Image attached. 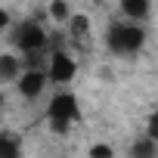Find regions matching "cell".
Returning a JSON list of instances; mask_svg holds the SVG:
<instances>
[{
  "label": "cell",
  "instance_id": "9c48e42d",
  "mask_svg": "<svg viewBox=\"0 0 158 158\" xmlns=\"http://www.w3.org/2000/svg\"><path fill=\"white\" fill-rule=\"evenodd\" d=\"M0 158H19V143L6 133H0Z\"/></svg>",
  "mask_w": 158,
  "mask_h": 158
},
{
  "label": "cell",
  "instance_id": "8fae6325",
  "mask_svg": "<svg viewBox=\"0 0 158 158\" xmlns=\"http://www.w3.org/2000/svg\"><path fill=\"white\" fill-rule=\"evenodd\" d=\"M50 16H53L56 22H68V19H71L68 3H50Z\"/></svg>",
  "mask_w": 158,
  "mask_h": 158
},
{
  "label": "cell",
  "instance_id": "6da1fadb",
  "mask_svg": "<svg viewBox=\"0 0 158 158\" xmlns=\"http://www.w3.org/2000/svg\"><path fill=\"white\" fill-rule=\"evenodd\" d=\"M106 44H109V50L112 53H121V56H133L136 50H143V44H146V31H143V25H136V22H115L112 28H109V34H106Z\"/></svg>",
  "mask_w": 158,
  "mask_h": 158
},
{
  "label": "cell",
  "instance_id": "5b68a950",
  "mask_svg": "<svg viewBox=\"0 0 158 158\" xmlns=\"http://www.w3.org/2000/svg\"><path fill=\"white\" fill-rule=\"evenodd\" d=\"M44 84H47V74L44 68H28L25 74H19V93L25 99H34L44 93Z\"/></svg>",
  "mask_w": 158,
  "mask_h": 158
},
{
  "label": "cell",
  "instance_id": "7c38bea8",
  "mask_svg": "<svg viewBox=\"0 0 158 158\" xmlns=\"http://www.w3.org/2000/svg\"><path fill=\"white\" fill-rule=\"evenodd\" d=\"M90 158H112V149H109L106 143H96V146L90 149Z\"/></svg>",
  "mask_w": 158,
  "mask_h": 158
},
{
  "label": "cell",
  "instance_id": "5bb4252c",
  "mask_svg": "<svg viewBox=\"0 0 158 158\" xmlns=\"http://www.w3.org/2000/svg\"><path fill=\"white\" fill-rule=\"evenodd\" d=\"M6 25H10V13H6V10H3V6H0V31H3V28H6Z\"/></svg>",
  "mask_w": 158,
  "mask_h": 158
},
{
  "label": "cell",
  "instance_id": "7a4b0ae2",
  "mask_svg": "<svg viewBox=\"0 0 158 158\" xmlns=\"http://www.w3.org/2000/svg\"><path fill=\"white\" fill-rule=\"evenodd\" d=\"M13 44H16L25 56H40V53L47 50L50 37H47L44 25H37V22H22V25L16 28V34H13Z\"/></svg>",
  "mask_w": 158,
  "mask_h": 158
},
{
  "label": "cell",
  "instance_id": "4fadbf2b",
  "mask_svg": "<svg viewBox=\"0 0 158 158\" xmlns=\"http://www.w3.org/2000/svg\"><path fill=\"white\" fill-rule=\"evenodd\" d=\"M149 139H152V143H158V112L149 118Z\"/></svg>",
  "mask_w": 158,
  "mask_h": 158
},
{
  "label": "cell",
  "instance_id": "9a60e30c",
  "mask_svg": "<svg viewBox=\"0 0 158 158\" xmlns=\"http://www.w3.org/2000/svg\"><path fill=\"white\" fill-rule=\"evenodd\" d=\"M0 102H3V96H0Z\"/></svg>",
  "mask_w": 158,
  "mask_h": 158
},
{
  "label": "cell",
  "instance_id": "30bf717a",
  "mask_svg": "<svg viewBox=\"0 0 158 158\" xmlns=\"http://www.w3.org/2000/svg\"><path fill=\"white\" fill-rule=\"evenodd\" d=\"M68 28H71V34H77V37H81V34H87V28H90V19L77 13V16H71V19H68Z\"/></svg>",
  "mask_w": 158,
  "mask_h": 158
},
{
  "label": "cell",
  "instance_id": "ba28073f",
  "mask_svg": "<svg viewBox=\"0 0 158 158\" xmlns=\"http://www.w3.org/2000/svg\"><path fill=\"white\" fill-rule=\"evenodd\" d=\"M130 158H155V143L152 139H136L130 149Z\"/></svg>",
  "mask_w": 158,
  "mask_h": 158
},
{
  "label": "cell",
  "instance_id": "8992f818",
  "mask_svg": "<svg viewBox=\"0 0 158 158\" xmlns=\"http://www.w3.org/2000/svg\"><path fill=\"white\" fill-rule=\"evenodd\" d=\"M22 71V59L13 56V53H3L0 56V81H16Z\"/></svg>",
  "mask_w": 158,
  "mask_h": 158
},
{
  "label": "cell",
  "instance_id": "52a82bcc",
  "mask_svg": "<svg viewBox=\"0 0 158 158\" xmlns=\"http://www.w3.org/2000/svg\"><path fill=\"white\" fill-rule=\"evenodd\" d=\"M121 10H124V16L139 19V22L149 16V3H146V0H124V3H121Z\"/></svg>",
  "mask_w": 158,
  "mask_h": 158
},
{
  "label": "cell",
  "instance_id": "3957f363",
  "mask_svg": "<svg viewBox=\"0 0 158 158\" xmlns=\"http://www.w3.org/2000/svg\"><path fill=\"white\" fill-rule=\"evenodd\" d=\"M47 115H50L53 124H65V127H71L77 118H81V109H77V99H74L71 93H56V96L50 99Z\"/></svg>",
  "mask_w": 158,
  "mask_h": 158
},
{
  "label": "cell",
  "instance_id": "277c9868",
  "mask_svg": "<svg viewBox=\"0 0 158 158\" xmlns=\"http://www.w3.org/2000/svg\"><path fill=\"white\" fill-rule=\"evenodd\" d=\"M74 71H77L74 59H71L65 50H53V56H50V68H47V77H50V81H56V84H68L71 77H74Z\"/></svg>",
  "mask_w": 158,
  "mask_h": 158
}]
</instances>
